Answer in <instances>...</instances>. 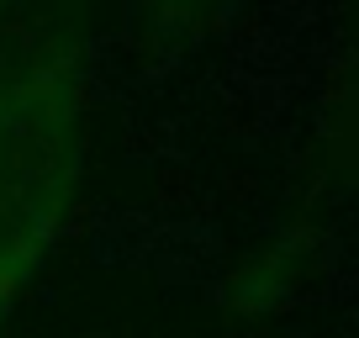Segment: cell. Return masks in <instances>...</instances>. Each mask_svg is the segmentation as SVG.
<instances>
[{"label":"cell","instance_id":"1","mask_svg":"<svg viewBox=\"0 0 359 338\" xmlns=\"http://www.w3.org/2000/svg\"><path fill=\"white\" fill-rule=\"evenodd\" d=\"M79 185V85L69 58L0 85V327L64 233Z\"/></svg>","mask_w":359,"mask_h":338}]
</instances>
